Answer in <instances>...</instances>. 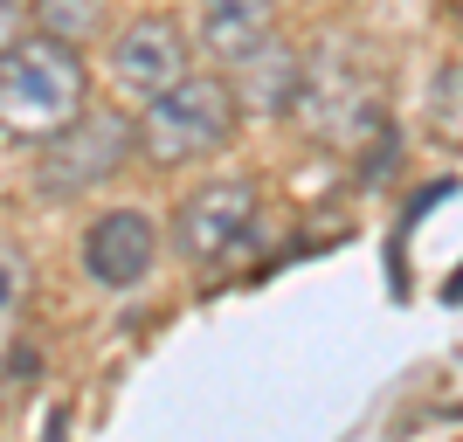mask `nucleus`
Here are the masks:
<instances>
[{
  "label": "nucleus",
  "instance_id": "nucleus-1",
  "mask_svg": "<svg viewBox=\"0 0 463 442\" xmlns=\"http://www.w3.org/2000/svg\"><path fill=\"white\" fill-rule=\"evenodd\" d=\"M90 104V70H83V49L42 35V28H21L7 49H0V132L7 138H49L56 125Z\"/></svg>",
  "mask_w": 463,
  "mask_h": 442
},
{
  "label": "nucleus",
  "instance_id": "nucleus-2",
  "mask_svg": "<svg viewBox=\"0 0 463 442\" xmlns=\"http://www.w3.org/2000/svg\"><path fill=\"white\" fill-rule=\"evenodd\" d=\"M138 159L153 166H187V159H214L242 125V97H235L229 70H180L166 90L138 97Z\"/></svg>",
  "mask_w": 463,
  "mask_h": 442
},
{
  "label": "nucleus",
  "instance_id": "nucleus-3",
  "mask_svg": "<svg viewBox=\"0 0 463 442\" xmlns=\"http://www.w3.org/2000/svg\"><path fill=\"white\" fill-rule=\"evenodd\" d=\"M290 111L305 118V132L318 146H367L381 132V83L360 70L353 42H326L298 62V90H290Z\"/></svg>",
  "mask_w": 463,
  "mask_h": 442
},
{
  "label": "nucleus",
  "instance_id": "nucleus-4",
  "mask_svg": "<svg viewBox=\"0 0 463 442\" xmlns=\"http://www.w3.org/2000/svg\"><path fill=\"white\" fill-rule=\"evenodd\" d=\"M138 159V125L132 111H111V104H83L70 125L42 138L35 153V187L49 201H83L90 187L118 180L125 166Z\"/></svg>",
  "mask_w": 463,
  "mask_h": 442
},
{
  "label": "nucleus",
  "instance_id": "nucleus-5",
  "mask_svg": "<svg viewBox=\"0 0 463 442\" xmlns=\"http://www.w3.org/2000/svg\"><path fill=\"white\" fill-rule=\"evenodd\" d=\"M256 221H263V201L250 180H208L174 208L166 235H174V256L187 269H222L256 242Z\"/></svg>",
  "mask_w": 463,
  "mask_h": 442
},
{
  "label": "nucleus",
  "instance_id": "nucleus-6",
  "mask_svg": "<svg viewBox=\"0 0 463 442\" xmlns=\"http://www.w3.org/2000/svg\"><path fill=\"white\" fill-rule=\"evenodd\" d=\"M153 256H159V229L146 208H104L83 229V277L97 290H138L153 277Z\"/></svg>",
  "mask_w": 463,
  "mask_h": 442
},
{
  "label": "nucleus",
  "instance_id": "nucleus-7",
  "mask_svg": "<svg viewBox=\"0 0 463 442\" xmlns=\"http://www.w3.org/2000/svg\"><path fill=\"white\" fill-rule=\"evenodd\" d=\"M187 70V28L174 14H138L111 42V77L125 97H153Z\"/></svg>",
  "mask_w": 463,
  "mask_h": 442
},
{
  "label": "nucleus",
  "instance_id": "nucleus-8",
  "mask_svg": "<svg viewBox=\"0 0 463 442\" xmlns=\"http://www.w3.org/2000/svg\"><path fill=\"white\" fill-rule=\"evenodd\" d=\"M270 35H277V0H201V49L222 70L256 56Z\"/></svg>",
  "mask_w": 463,
  "mask_h": 442
},
{
  "label": "nucleus",
  "instance_id": "nucleus-9",
  "mask_svg": "<svg viewBox=\"0 0 463 442\" xmlns=\"http://www.w3.org/2000/svg\"><path fill=\"white\" fill-rule=\"evenodd\" d=\"M298 62H305V56H290V49H284V42H263V49H256V56H242V62H235V97H242V111H250V104H256V111H290V90H298Z\"/></svg>",
  "mask_w": 463,
  "mask_h": 442
},
{
  "label": "nucleus",
  "instance_id": "nucleus-10",
  "mask_svg": "<svg viewBox=\"0 0 463 442\" xmlns=\"http://www.w3.org/2000/svg\"><path fill=\"white\" fill-rule=\"evenodd\" d=\"M422 125L443 153H463V62H443L429 77V97H422Z\"/></svg>",
  "mask_w": 463,
  "mask_h": 442
},
{
  "label": "nucleus",
  "instance_id": "nucleus-11",
  "mask_svg": "<svg viewBox=\"0 0 463 442\" xmlns=\"http://www.w3.org/2000/svg\"><path fill=\"white\" fill-rule=\"evenodd\" d=\"M35 28L70 42V49H83V42L104 28V0H35Z\"/></svg>",
  "mask_w": 463,
  "mask_h": 442
},
{
  "label": "nucleus",
  "instance_id": "nucleus-12",
  "mask_svg": "<svg viewBox=\"0 0 463 442\" xmlns=\"http://www.w3.org/2000/svg\"><path fill=\"white\" fill-rule=\"evenodd\" d=\"M21 28H28V0H0V49H7Z\"/></svg>",
  "mask_w": 463,
  "mask_h": 442
},
{
  "label": "nucleus",
  "instance_id": "nucleus-13",
  "mask_svg": "<svg viewBox=\"0 0 463 442\" xmlns=\"http://www.w3.org/2000/svg\"><path fill=\"white\" fill-rule=\"evenodd\" d=\"M7 305H14V269L0 263V311H7Z\"/></svg>",
  "mask_w": 463,
  "mask_h": 442
},
{
  "label": "nucleus",
  "instance_id": "nucleus-14",
  "mask_svg": "<svg viewBox=\"0 0 463 442\" xmlns=\"http://www.w3.org/2000/svg\"><path fill=\"white\" fill-rule=\"evenodd\" d=\"M449 14H457V28H463V0H449Z\"/></svg>",
  "mask_w": 463,
  "mask_h": 442
}]
</instances>
